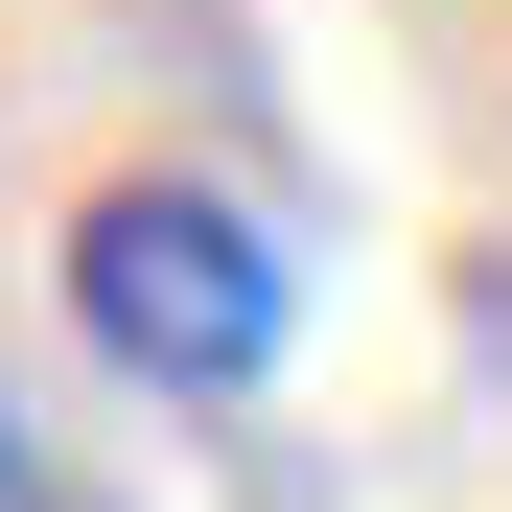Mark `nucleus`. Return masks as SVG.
Instances as JSON below:
<instances>
[{
  "label": "nucleus",
  "instance_id": "1",
  "mask_svg": "<svg viewBox=\"0 0 512 512\" xmlns=\"http://www.w3.org/2000/svg\"><path fill=\"white\" fill-rule=\"evenodd\" d=\"M70 326L140 373V396H256L303 326V256L256 233L233 187H187V163H140V187L70 210Z\"/></svg>",
  "mask_w": 512,
  "mask_h": 512
},
{
  "label": "nucleus",
  "instance_id": "2",
  "mask_svg": "<svg viewBox=\"0 0 512 512\" xmlns=\"http://www.w3.org/2000/svg\"><path fill=\"white\" fill-rule=\"evenodd\" d=\"M0 512H140V489H94V466H70V443H47L24 396H0Z\"/></svg>",
  "mask_w": 512,
  "mask_h": 512
},
{
  "label": "nucleus",
  "instance_id": "3",
  "mask_svg": "<svg viewBox=\"0 0 512 512\" xmlns=\"http://www.w3.org/2000/svg\"><path fill=\"white\" fill-rule=\"evenodd\" d=\"M489 326H512V303H489Z\"/></svg>",
  "mask_w": 512,
  "mask_h": 512
}]
</instances>
